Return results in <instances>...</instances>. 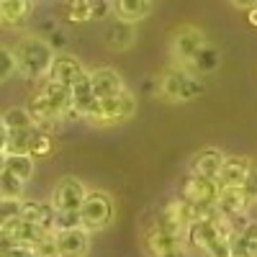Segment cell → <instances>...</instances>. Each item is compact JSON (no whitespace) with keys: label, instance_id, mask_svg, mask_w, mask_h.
Instances as JSON below:
<instances>
[{"label":"cell","instance_id":"cell-1","mask_svg":"<svg viewBox=\"0 0 257 257\" xmlns=\"http://www.w3.org/2000/svg\"><path fill=\"white\" fill-rule=\"evenodd\" d=\"M16 54V70L18 75H24L26 80H47L52 59H54V49L44 36L29 34L13 47Z\"/></svg>","mask_w":257,"mask_h":257},{"label":"cell","instance_id":"cell-2","mask_svg":"<svg viewBox=\"0 0 257 257\" xmlns=\"http://www.w3.org/2000/svg\"><path fill=\"white\" fill-rule=\"evenodd\" d=\"M142 242H144V249H147L149 257H157V254H162L167 249H175V247L185 244V229L180 224H175L160 208L144 221Z\"/></svg>","mask_w":257,"mask_h":257},{"label":"cell","instance_id":"cell-3","mask_svg":"<svg viewBox=\"0 0 257 257\" xmlns=\"http://www.w3.org/2000/svg\"><path fill=\"white\" fill-rule=\"evenodd\" d=\"M206 93V85L201 82L198 75H193L185 67H175L162 72L160 77V95L170 103H188V100H196Z\"/></svg>","mask_w":257,"mask_h":257},{"label":"cell","instance_id":"cell-4","mask_svg":"<svg viewBox=\"0 0 257 257\" xmlns=\"http://www.w3.org/2000/svg\"><path fill=\"white\" fill-rule=\"evenodd\" d=\"M137 111V98L128 93V90H121L118 95H111V98H100L95 103V108L90 116H85L90 126H116V123H123L134 116Z\"/></svg>","mask_w":257,"mask_h":257},{"label":"cell","instance_id":"cell-5","mask_svg":"<svg viewBox=\"0 0 257 257\" xmlns=\"http://www.w3.org/2000/svg\"><path fill=\"white\" fill-rule=\"evenodd\" d=\"M77 211H80V224H82V229L90 231V234L103 231L105 226L113 221V213H116L113 198H111L105 190H88V193H85L82 206H80Z\"/></svg>","mask_w":257,"mask_h":257},{"label":"cell","instance_id":"cell-6","mask_svg":"<svg viewBox=\"0 0 257 257\" xmlns=\"http://www.w3.org/2000/svg\"><path fill=\"white\" fill-rule=\"evenodd\" d=\"M206 44V36L201 29L196 26H180L175 34H173V41H170V54H173L178 67H188L201 52V47Z\"/></svg>","mask_w":257,"mask_h":257},{"label":"cell","instance_id":"cell-7","mask_svg":"<svg viewBox=\"0 0 257 257\" xmlns=\"http://www.w3.org/2000/svg\"><path fill=\"white\" fill-rule=\"evenodd\" d=\"M85 183L75 175H64L54 188H52V196H49V203L54 206V211H77L85 201Z\"/></svg>","mask_w":257,"mask_h":257},{"label":"cell","instance_id":"cell-8","mask_svg":"<svg viewBox=\"0 0 257 257\" xmlns=\"http://www.w3.org/2000/svg\"><path fill=\"white\" fill-rule=\"evenodd\" d=\"M85 75H88V70H85V64L75 57V54H67V52H57L54 59H52V67H49V80L54 82H62V85H72L77 80H82Z\"/></svg>","mask_w":257,"mask_h":257},{"label":"cell","instance_id":"cell-9","mask_svg":"<svg viewBox=\"0 0 257 257\" xmlns=\"http://www.w3.org/2000/svg\"><path fill=\"white\" fill-rule=\"evenodd\" d=\"M54 239H57L59 257H85L90 252V231H85L82 226L54 231Z\"/></svg>","mask_w":257,"mask_h":257},{"label":"cell","instance_id":"cell-10","mask_svg":"<svg viewBox=\"0 0 257 257\" xmlns=\"http://www.w3.org/2000/svg\"><path fill=\"white\" fill-rule=\"evenodd\" d=\"M249 167H252L249 157H244V155H226L219 175H216V183L221 188H242Z\"/></svg>","mask_w":257,"mask_h":257},{"label":"cell","instance_id":"cell-11","mask_svg":"<svg viewBox=\"0 0 257 257\" xmlns=\"http://www.w3.org/2000/svg\"><path fill=\"white\" fill-rule=\"evenodd\" d=\"M88 77H90L93 93H95L98 100H100V98L118 95L121 90H126V88H123V77H121L118 70H113V67H95V70L88 72Z\"/></svg>","mask_w":257,"mask_h":257},{"label":"cell","instance_id":"cell-12","mask_svg":"<svg viewBox=\"0 0 257 257\" xmlns=\"http://www.w3.org/2000/svg\"><path fill=\"white\" fill-rule=\"evenodd\" d=\"M24 221L39 224L44 231H54V206L49 201H36V198H21V216Z\"/></svg>","mask_w":257,"mask_h":257},{"label":"cell","instance_id":"cell-13","mask_svg":"<svg viewBox=\"0 0 257 257\" xmlns=\"http://www.w3.org/2000/svg\"><path fill=\"white\" fill-rule=\"evenodd\" d=\"M224 152L219 147H203L201 152H196L188 162V173H196V175H206V178H216L219 170L224 165Z\"/></svg>","mask_w":257,"mask_h":257},{"label":"cell","instance_id":"cell-14","mask_svg":"<svg viewBox=\"0 0 257 257\" xmlns=\"http://www.w3.org/2000/svg\"><path fill=\"white\" fill-rule=\"evenodd\" d=\"M231 257H257V221H247L229 234Z\"/></svg>","mask_w":257,"mask_h":257},{"label":"cell","instance_id":"cell-15","mask_svg":"<svg viewBox=\"0 0 257 257\" xmlns=\"http://www.w3.org/2000/svg\"><path fill=\"white\" fill-rule=\"evenodd\" d=\"M249 208V201L242 193V188H221L219 190V198H216V211L221 219H234V216H242Z\"/></svg>","mask_w":257,"mask_h":257},{"label":"cell","instance_id":"cell-16","mask_svg":"<svg viewBox=\"0 0 257 257\" xmlns=\"http://www.w3.org/2000/svg\"><path fill=\"white\" fill-rule=\"evenodd\" d=\"M103 39H105V44H108L111 49L126 52V49H132V44L137 41V29H134L132 21L116 18L113 24H111V29H105V36Z\"/></svg>","mask_w":257,"mask_h":257},{"label":"cell","instance_id":"cell-17","mask_svg":"<svg viewBox=\"0 0 257 257\" xmlns=\"http://www.w3.org/2000/svg\"><path fill=\"white\" fill-rule=\"evenodd\" d=\"M111 8H113L116 18L137 24V21L152 13V0H111Z\"/></svg>","mask_w":257,"mask_h":257},{"label":"cell","instance_id":"cell-18","mask_svg":"<svg viewBox=\"0 0 257 257\" xmlns=\"http://www.w3.org/2000/svg\"><path fill=\"white\" fill-rule=\"evenodd\" d=\"M95 103H98V98H95V93H93L90 77L85 75L82 80H77V82L72 85V108H77L80 116H82V121H85V116L93 113Z\"/></svg>","mask_w":257,"mask_h":257},{"label":"cell","instance_id":"cell-19","mask_svg":"<svg viewBox=\"0 0 257 257\" xmlns=\"http://www.w3.org/2000/svg\"><path fill=\"white\" fill-rule=\"evenodd\" d=\"M219 64H221V54L216 47H211L208 41L201 47V52L193 57V62L188 64L185 70H190L193 75H211V72H216L219 70Z\"/></svg>","mask_w":257,"mask_h":257},{"label":"cell","instance_id":"cell-20","mask_svg":"<svg viewBox=\"0 0 257 257\" xmlns=\"http://www.w3.org/2000/svg\"><path fill=\"white\" fill-rule=\"evenodd\" d=\"M6 231L13 237V242H16V244H29V247H34V244H36V242L47 234L39 224H31V221H24V219L11 221V224L6 226Z\"/></svg>","mask_w":257,"mask_h":257},{"label":"cell","instance_id":"cell-21","mask_svg":"<svg viewBox=\"0 0 257 257\" xmlns=\"http://www.w3.org/2000/svg\"><path fill=\"white\" fill-rule=\"evenodd\" d=\"M0 6H3V24L6 26L26 24L34 13V0H0Z\"/></svg>","mask_w":257,"mask_h":257},{"label":"cell","instance_id":"cell-22","mask_svg":"<svg viewBox=\"0 0 257 257\" xmlns=\"http://www.w3.org/2000/svg\"><path fill=\"white\" fill-rule=\"evenodd\" d=\"M6 170H8V173H13L16 178H21L24 183H29L34 178L36 160L31 155H8L6 152Z\"/></svg>","mask_w":257,"mask_h":257},{"label":"cell","instance_id":"cell-23","mask_svg":"<svg viewBox=\"0 0 257 257\" xmlns=\"http://www.w3.org/2000/svg\"><path fill=\"white\" fill-rule=\"evenodd\" d=\"M31 137H34V126H29V128H11V132H8L6 152L8 155H29Z\"/></svg>","mask_w":257,"mask_h":257},{"label":"cell","instance_id":"cell-24","mask_svg":"<svg viewBox=\"0 0 257 257\" xmlns=\"http://www.w3.org/2000/svg\"><path fill=\"white\" fill-rule=\"evenodd\" d=\"M52 152H54V137L49 132L34 128V137H31V144H29V155L34 160H39V157H49Z\"/></svg>","mask_w":257,"mask_h":257},{"label":"cell","instance_id":"cell-25","mask_svg":"<svg viewBox=\"0 0 257 257\" xmlns=\"http://www.w3.org/2000/svg\"><path fill=\"white\" fill-rule=\"evenodd\" d=\"M24 190H26V183L16 178L13 173H0V196L3 198H24Z\"/></svg>","mask_w":257,"mask_h":257},{"label":"cell","instance_id":"cell-26","mask_svg":"<svg viewBox=\"0 0 257 257\" xmlns=\"http://www.w3.org/2000/svg\"><path fill=\"white\" fill-rule=\"evenodd\" d=\"M0 118H3V123L8 126V132L11 128H29V126H34V121H31L26 108H8V111L0 113Z\"/></svg>","mask_w":257,"mask_h":257},{"label":"cell","instance_id":"cell-27","mask_svg":"<svg viewBox=\"0 0 257 257\" xmlns=\"http://www.w3.org/2000/svg\"><path fill=\"white\" fill-rule=\"evenodd\" d=\"M67 21L72 24H88L90 18V0H67Z\"/></svg>","mask_w":257,"mask_h":257},{"label":"cell","instance_id":"cell-28","mask_svg":"<svg viewBox=\"0 0 257 257\" xmlns=\"http://www.w3.org/2000/svg\"><path fill=\"white\" fill-rule=\"evenodd\" d=\"M21 216V198H3L0 196V229Z\"/></svg>","mask_w":257,"mask_h":257},{"label":"cell","instance_id":"cell-29","mask_svg":"<svg viewBox=\"0 0 257 257\" xmlns=\"http://www.w3.org/2000/svg\"><path fill=\"white\" fill-rule=\"evenodd\" d=\"M16 72L18 70H16V54H13V49L6 47V44H0V85L8 82Z\"/></svg>","mask_w":257,"mask_h":257},{"label":"cell","instance_id":"cell-30","mask_svg":"<svg viewBox=\"0 0 257 257\" xmlns=\"http://www.w3.org/2000/svg\"><path fill=\"white\" fill-rule=\"evenodd\" d=\"M80 224V211H54V231L64 229H77Z\"/></svg>","mask_w":257,"mask_h":257},{"label":"cell","instance_id":"cell-31","mask_svg":"<svg viewBox=\"0 0 257 257\" xmlns=\"http://www.w3.org/2000/svg\"><path fill=\"white\" fill-rule=\"evenodd\" d=\"M203 257H231V244H229V234H219L203 252Z\"/></svg>","mask_w":257,"mask_h":257},{"label":"cell","instance_id":"cell-32","mask_svg":"<svg viewBox=\"0 0 257 257\" xmlns=\"http://www.w3.org/2000/svg\"><path fill=\"white\" fill-rule=\"evenodd\" d=\"M34 252L36 257H59V249H57V239H54V231H47L36 244H34Z\"/></svg>","mask_w":257,"mask_h":257},{"label":"cell","instance_id":"cell-33","mask_svg":"<svg viewBox=\"0 0 257 257\" xmlns=\"http://www.w3.org/2000/svg\"><path fill=\"white\" fill-rule=\"evenodd\" d=\"M242 193L247 196L249 206L257 203V162H252V167H249V173H247V178L242 183Z\"/></svg>","mask_w":257,"mask_h":257},{"label":"cell","instance_id":"cell-34","mask_svg":"<svg viewBox=\"0 0 257 257\" xmlns=\"http://www.w3.org/2000/svg\"><path fill=\"white\" fill-rule=\"evenodd\" d=\"M111 0H90V18L93 21H103L111 16Z\"/></svg>","mask_w":257,"mask_h":257},{"label":"cell","instance_id":"cell-35","mask_svg":"<svg viewBox=\"0 0 257 257\" xmlns=\"http://www.w3.org/2000/svg\"><path fill=\"white\" fill-rule=\"evenodd\" d=\"M13 237L6 231V229H0V257H8V252L13 249Z\"/></svg>","mask_w":257,"mask_h":257},{"label":"cell","instance_id":"cell-36","mask_svg":"<svg viewBox=\"0 0 257 257\" xmlns=\"http://www.w3.org/2000/svg\"><path fill=\"white\" fill-rule=\"evenodd\" d=\"M8 257H36V252L29 244H13V249L8 252Z\"/></svg>","mask_w":257,"mask_h":257},{"label":"cell","instance_id":"cell-37","mask_svg":"<svg viewBox=\"0 0 257 257\" xmlns=\"http://www.w3.org/2000/svg\"><path fill=\"white\" fill-rule=\"evenodd\" d=\"M47 41L52 44V49H54V52H57V49H64V44H67V39H64V34H62V31H57V29L52 31V36H49Z\"/></svg>","mask_w":257,"mask_h":257},{"label":"cell","instance_id":"cell-38","mask_svg":"<svg viewBox=\"0 0 257 257\" xmlns=\"http://www.w3.org/2000/svg\"><path fill=\"white\" fill-rule=\"evenodd\" d=\"M157 257H190V249H188L185 244H180V247L167 249V252H162V254H157Z\"/></svg>","mask_w":257,"mask_h":257},{"label":"cell","instance_id":"cell-39","mask_svg":"<svg viewBox=\"0 0 257 257\" xmlns=\"http://www.w3.org/2000/svg\"><path fill=\"white\" fill-rule=\"evenodd\" d=\"M6 144H8V126L0 118V152H6Z\"/></svg>","mask_w":257,"mask_h":257},{"label":"cell","instance_id":"cell-40","mask_svg":"<svg viewBox=\"0 0 257 257\" xmlns=\"http://www.w3.org/2000/svg\"><path fill=\"white\" fill-rule=\"evenodd\" d=\"M229 3H231L234 8H244V11H249V8L257 6V0H229Z\"/></svg>","mask_w":257,"mask_h":257},{"label":"cell","instance_id":"cell-41","mask_svg":"<svg viewBox=\"0 0 257 257\" xmlns=\"http://www.w3.org/2000/svg\"><path fill=\"white\" fill-rule=\"evenodd\" d=\"M247 24H249L252 29H257V6L247 11Z\"/></svg>","mask_w":257,"mask_h":257},{"label":"cell","instance_id":"cell-42","mask_svg":"<svg viewBox=\"0 0 257 257\" xmlns=\"http://www.w3.org/2000/svg\"><path fill=\"white\" fill-rule=\"evenodd\" d=\"M0 173H6V152H0Z\"/></svg>","mask_w":257,"mask_h":257},{"label":"cell","instance_id":"cell-43","mask_svg":"<svg viewBox=\"0 0 257 257\" xmlns=\"http://www.w3.org/2000/svg\"><path fill=\"white\" fill-rule=\"evenodd\" d=\"M0 24H3V6H0Z\"/></svg>","mask_w":257,"mask_h":257}]
</instances>
